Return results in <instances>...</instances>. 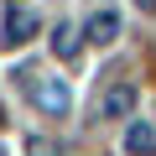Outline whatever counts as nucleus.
<instances>
[{
	"instance_id": "423d86ee",
	"label": "nucleus",
	"mask_w": 156,
	"mask_h": 156,
	"mask_svg": "<svg viewBox=\"0 0 156 156\" xmlns=\"http://www.w3.org/2000/svg\"><path fill=\"white\" fill-rule=\"evenodd\" d=\"M140 5H146V11H156V0H140Z\"/></svg>"
},
{
	"instance_id": "f03ea898",
	"label": "nucleus",
	"mask_w": 156,
	"mask_h": 156,
	"mask_svg": "<svg viewBox=\"0 0 156 156\" xmlns=\"http://www.w3.org/2000/svg\"><path fill=\"white\" fill-rule=\"evenodd\" d=\"M151 146H156V130H151L146 120H135V125L125 130V156H146Z\"/></svg>"
},
{
	"instance_id": "f257e3e1",
	"label": "nucleus",
	"mask_w": 156,
	"mask_h": 156,
	"mask_svg": "<svg viewBox=\"0 0 156 156\" xmlns=\"http://www.w3.org/2000/svg\"><path fill=\"white\" fill-rule=\"evenodd\" d=\"M26 31H37V16L21 11V0H5V42H26Z\"/></svg>"
},
{
	"instance_id": "7ed1b4c3",
	"label": "nucleus",
	"mask_w": 156,
	"mask_h": 156,
	"mask_svg": "<svg viewBox=\"0 0 156 156\" xmlns=\"http://www.w3.org/2000/svg\"><path fill=\"white\" fill-rule=\"evenodd\" d=\"M115 26H120V21L104 11V16H94V21H89V37H94V42H109V37H115Z\"/></svg>"
},
{
	"instance_id": "20e7f679",
	"label": "nucleus",
	"mask_w": 156,
	"mask_h": 156,
	"mask_svg": "<svg viewBox=\"0 0 156 156\" xmlns=\"http://www.w3.org/2000/svg\"><path fill=\"white\" fill-rule=\"evenodd\" d=\"M37 99H42L47 109H62V104H68V94H62V83H47V89H42Z\"/></svg>"
},
{
	"instance_id": "39448f33",
	"label": "nucleus",
	"mask_w": 156,
	"mask_h": 156,
	"mask_svg": "<svg viewBox=\"0 0 156 156\" xmlns=\"http://www.w3.org/2000/svg\"><path fill=\"white\" fill-rule=\"evenodd\" d=\"M104 109H109V115H120V109H130V89H115V94H109V104H104Z\"/></svg>"
}]
</instances>
